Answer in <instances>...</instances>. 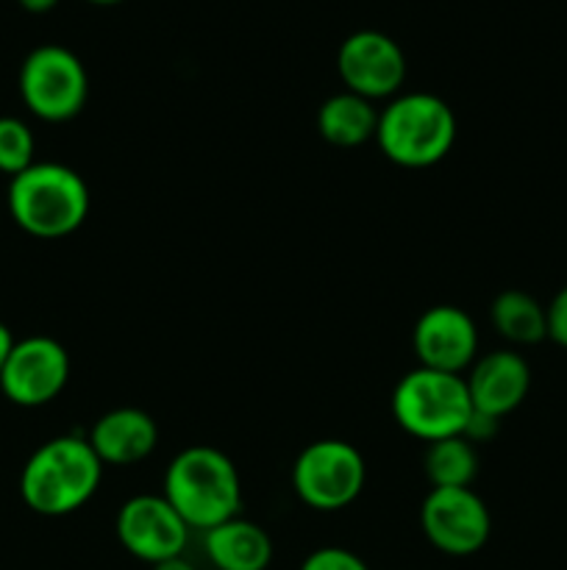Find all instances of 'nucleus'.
<instances>
[{
	"mask_svg": "<svg viewBox=\"0 0 567 570\" xmlns=\"http://www.w3.org/2000/svg\"><path fill=\"white\" fill-rule=\"evenodd\" d=\"M14 343H17V340L11 337L9 326H6V323H0V373H3L6 360H9V354H11V348H14Z\"/></svg>",
	"mask_w": 567,
	"mask_h": 570,
	"instance_id": "nucleus-22",
	"label": "nucleus"
},
{
	"mask_svg": "<svg viewBox=\"0 0 567 570\" xmlns=\"http://www.w3.org/2000/svg\"><path fill=\"white\" fill-rule=\"evenodd\" d=\"M378 109L372 100L354 92H337L317 109V131L328 145L337 148H359L376 139Z\"/></svg>",
	"mask_w": 567,
	"mask_h": 570,
	"instance_id": "nucleus-16",
	"label": "nucleus"
},
{
	"mask_svg": "<svg viewBox=\"0 0 567 570\" xmlns=\"http://www.w3.org/2000/svg\"><path fill=\"white\" fill-rule=\"evenodd\" d=\"M87 3H92V6H117V3H122V0H87Z\"/></svg>",
	"mask_w": 567,
	"mask_h": 570,
	"instance_id": "nucleus-25",
	"label": "nucleus"
},
{
	"mask_svg": "<svg viewBox=\"0 0 567 570\" xmlns=\"http://www.w3.org/2000/svg\"><path fill=\"white\" fill-rule=\"evenodd\" d=\"M17 3H20L28 14H48V11H53L56 6H59V0H17Z\"/></svg>",
	"mask_w": 567,
	"mask_h": 570,
	"instance_id": "nucleus-23",
	"label": "nucleus"
},
{
	"mask_svg": "<svg viewBox=\"0 0 567 570\" xmlns=\"http://www.w3.org/2000/svg\"><path fill=\"white\" fill-rule=\"evenodd\" d=\"M33 134L20 117H0V173L6 176H20L22 170L33 165Z\"/></svg>",
	"mask_w": 567,
	"mask_h": 570,
	"instance_id": "nucleus-19",
	"label": "nucleus"
},
{
	"mask_svg": "<svg viewBox=\"0 0 567 570\" xmlns=\"http://www.w3.org/2000/svg\"><path fill=\"white\" fill-rule=\"evenodd\" d=\"M22 104L44 122H67L78 117L89 98V76L83 61L64 45H39L20 67Z\"/></svg>",
	"mask_w": 567,
	"mask_h": 570,
	"instance_id": "nucleus-6",
	"label": "nucleus"
},
{
	"mask_svg": "<svg viewBox=\"0 0 567 570\" xmlns=\"http://www.w3.org/2000/svg\"><path fill=\"white\" fill-rule=\"evenodd\" d=\"M165 495L189 529H209L231 521L242 510V479L231 456L215 445H189L165 473Z\"/></svg>",
	"mask_w": 567,
	"mask_h": 570,
	"instance_id": "nucleus-2",
	"label": "nucleus"
},
{
	"mask_svg": "<svg viewBox=\"0 0 567 570\" xmlns=\"http://www.w3.org/2000/svg\"><path fill=\"white\" fill-rule=\"evenodd\" d=\"M70 382V354L64 345L44 334L17 340L0 373V390L17 406H44L59 399Z\"/></svg>",
	"mask_w": 567,
	"mask_h": 570,
	"instance_id": "nucleus-9",
	"label": "nucleus"
},
{
	"mask_svg": "<svg viewBox=\"0 0 567 570\" xmlns=\"http://www.w3.org/2000/svg\"><path fill=\"white\" fill-rule=\"evenodd\" d=\"M495 332L515 345H537L548 340V309L523 289H504L489 306Z\"/></svg>",
	"mask_w": 567,
	"mask_h": 570,
	"instance_id": "nucleus-17",
	"label": "nucleus"
},
{
	"mask_svg": "<svg viewBox=\"0 0 567 570\" xmlns=\"http://www.w3.org/2000/svg\"><path fill=\"white\" fill-rule=\"evenodd\" d=\"M456 142V115L439 95H395L378 111L376 145L392 165L422 170L450 154Z\"/></svg>",
	"mask_w": 567,
	"mask_h": 570,
	"instance_id": "nucleus-4",
	"label": "nucleus"
},
{
	"mask_svg": "<svg viewBox=\"0 0 567 570\" xmlns=\"http://www.w3.org/2000/svg\"><path fill=\"white\" fill-rule=\"evenodd\" d=\"M206 554L217 570H267L272 560V540L259 523L231 518L203 532Z\"/></svg>",
	"mask_w": 567,
	"mask_h": 570,
	"instance_id": "nucleus-15",
	"label": "nucleus"
},
{
	"mask_svg": "<svg viewBox=\"0 0 567 570\" xmlns=\"http://www.w3.org/2000/svg\"><path fill=\"white\" fill-rule=\"evenodd\" d=\"M337 72L348 92L376 104L400 92L406 81V56L392 37L365 28L339 45Z\"/></svg>",
	"mask_w": 567,
	"mask_h": 570,
	"instance_id": "nucleus-10",
	"label": "nucleus"
},
{
	"mask_svg": "<svg viewBox=\"0 0 567 570\" xmlns=\"http://www.w3.org/2000/svg\"><path fill=\"white\" fill-rule=\"evenodd\" d=\"M428 543L448 557H470L487 546L493 518L472 488H431L420 510Z\"/></svg>",
	"mask_w": 567,
	"mask_h": 570,
	"instance_id": "nucleus-8",
	"label": "nucleus"
},
{
	"mask_svg": "<svg viewBox=\"0 0 567 570\" xmlns=\"http://www.w3.org/2000/svg\"><path fill=\"white\" fill-rule=\"evenodd\" d=\"M465 382L472 412L500 421L526 401L531 390V367L517 351L500 348L472 362Z\"/></svg>",
	"mask_w": 567,
	"mask_h": 570,
	"instance_id": "nucleus-13",
	"label": "nucleus"
},
{
	"mask_svg": "<svg viewBox=\"0 0 567 570\" xmlns=\"http://www.w3.org/2000/svg\"><path fill=\"white\" fill-rule=\"evenodd\" d=\"M300 570H370L367 562L350 549H339V546H326V549L311 551L304 560Z\"/></svg>",
	"mask_w": 567,
	"mask_h": 570,
	"instance_id": "nucleus-20",
	"label": "nucleus"
},
{
	"mask_svg": "<svg viewBox=\"0 0 567 570\" xmlns=\"http://www.w3.org/2000/svg\"><path fill=\"white\" fill-rule=\"evenodd\" d=\"M9 212L11 220L31 237H70L89 215V187L72 167L33 161L9 181Z\"/></svg>",
	"mask_w": 567,
	"mask_h": 570,
	"instance_id": "nucleus-3",
	"label": "nucleus"
},
{
	"mask_svg": "<svg viewBox=\"0 0 567 570\" xmlns=\"http://www.w3.org/2000/svg\"><path fill=\"white\" fill-rule=\"evenodd\" d=\"M87 440L103 465L126 468L153 454L159 443V426L148 412L137 406H120L100 415Z\"/></svg>",
	"mask_w": 567,
	"mask_h": 570,
	"instance_id": "nucleus-14",
	"label": "nucleus"
},
{
	"mask_svg": "<svg viewBox=\"0 0 567 570\" xmlns=\"http://www.w3.org/2000/svg\"><path fill=\"white\" fill-rule=\"evenodd\" d=\"M367 482L365 456L345 440H317L292 465V488L306 507L337 512L354 504Z\"/></svg>",
	"mask_w": 567,
	"mask_h": 570,
	"instance_id": "nucleus-7",
	"label": "nucleus"
},
{
	"mask_svg": "<svg viewBox=\"0 0 567 570\" xmlns=\"http://www.w3.org/2000/svg\"><path fill=\"white\" fill-rule=\"evenodd\" d=\"M153 570H195V566L183 560V557H172V560H165L159 562V566H153Z\"/></svg>",
	"mask_w": 567,
	"mask_h": 570,
	"instance_id": "nucleus-24",
	"label": "nucleus"
},
{
	"mask_svg": "<svg viewBox=\"0 0 567 570\" xmlns=\"http://www.w3.org/2000/svg\"><path fill=\"white\" fill-rule=\"evenodd\" d=\"M411 345H415L420 367L461 376L476 362L478 354L476 321L461 306H431L417 317Z\"/></svg>",
	"mask_w": 567,
	"mask_h": 570,
	"instance_id": "nucleus-12",
	"label": "nucleus"
},
{
	"mask_svg": "<svg viewBox=\"0 0 567 570\" xmlns=\"http://www.w3.org/2000/svg\"><path fill=\"white\" fill-rule=\"evenodd\" d=\"M103 468L87 438L61 434L28 456L20 473V495L37 515H72L98 493Z\"/></svg>",
	"mask_w": 567,
	"mask_h": 570,
	"instance_id": "nucleus-1",
	"label": "nucleus"
},
{
	"mask_svg": "<svg viewBox=\"0 0 567 570\" xmlns=\"http://www.w3.org/2000/svg\"><path fill=\"white\" fill-rule=\"evenodd\" d=\"M422 468L431 488H470L478 476L476 445L461 434L428 443Z\"/></svg>",
	"mask_w": 567,
	"mask_h": 570,
	"instance_id": "nucleus-18",
	"label": "nucleus"
},
{
	"mask_svg": "<svg viewBox=\"0 0 567 570\" xmlns=\"http://www.w3.org/2000/svg\"><path fill=\"white\" fill-rule=\"evenodd\" d=\"M548 340L567 348V284L554 295L548 306Z\"/></svg>",
	"mask_w": 567,
	"mask_h": 570,
	"instance_id": "nucleus-21",
	"label": "nucleus"
},
{
	"mask_svg": "<svg viewBox=\"0 0 567 570\" xmlns=\"http://www.w3.org/2000/svg\"><path fill=\"white\" fill-rule=\"evenodd\" d=\"M117 540L122 549L148 566L181 557L187 549L189 527L165 495H133L117 512Z\"/></svg>",
	"mask_w": 567,
	"mask_h": 570,
	"instance_id": "nucleus-11",
	"label": "nucleus"
},
{
	"mask_svg": "<svg viewBox=\"0 0 567 570\" xmlns=\"http://www.w3.org/2000/svg\"><path fill=\"white\" fill-rule=\"evenodd\" d=\"M392 415L406 434L422 443L459 438L472 415L465 376L417 365L395 384Z\"/></svg>",
	"mask_w": 567,
	"mask_h": 570,
	"instance_id": "nucleus-5",
	"label": "nucleus"
}]
</instances>
